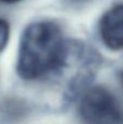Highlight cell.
<instances>
[{
	"label": "cell",
	"mask_w": 123,
	"mask_h": 124,
	"mask_svg": "<svg viewBox=\"0 0 123 124\" xmlns=\"http://www.w3.org/2000/svg\"><path fill=\"white\" fill-rule=\"evenodd\" d=\"M120 79H121V84H122V86H123V70H122L121 74H120Z\"/></svg>",
	"instance_id": "obj_7"
},
{
	"label": "cell",
	"mask_w": 123,
	"mask_h": 124,
	"mask_svg": "<svg viewBox=\"0 0 123 124\" xmlns=\"http://www.w3.org/2000/svg\"><path fill=\"white\" fill-rule=\"evenodd\" d=\"M68 41L61 28L51 21H39L24 30L19 45L16 71L26 81H33L60 70L65 61Z\"/></svg>",
	"instance_id": "obj_1"
},
{
	"label": "cell",
	"mask_w": 123,
	"mask_h": 124,
	"mask_svg": "<svg viewBox=\"0 0 123 124\" xmlns=\"http://www.w3.org/2000/svg\"><path fill=\"white\" fill-rule=\"evenodd\" d=\"M99 34L104 45L110 50L123 49V4L112 7L102 15Z\"/></svg>",
	"instance_id": "obj_3"
},
{
	"label": "cell",
	"mask_w": 123,
	"mask_h": 124,
	"mask_svg": "<svg viewBox=\"0 0 123 124\" xmlns=\"http://www.w3.org/2000/svg\"><path fill=\"white\" fill-rule=\"evenodd\" d=\"M22 0H0V2H3V3H8V4H11V3H16V2H20Z\"/></svg>",
	"instance_id": "obj_5"
},
{
	"label": "cell",
	"mask_w": 123,
	"mask_h": 124,
	"mask_svg": "<svg viewBox=\"0 0 123 124\" xmlns=\"http://www.w3.org/2000/svg\"><path fill=\"white\" fill-rule=\"evenodd\" d=\"M80 114L86 124H120L123 109L115 96L101 86L87 89L80 103Z\"/></svg>",
	"instance_id": "obj_2"
},
{
	"label": "cell",
	"mask_w": 123,
	"mask_h": 124,
	"mask_svg": "<svg viewBox=\"0 0 123 124\" xmlns=\"http://www.w3.org/2000/svg\"><path fill=\"white\" fill-rule=\"evenodd\" d=\"M10 36V26L8 22L0 19V52L6 48Z\"/></svg>",
	"instance_id": "obj_4"
},
{
	"label": "cell",
	"mask_w": 123,
	"mask_h": 124,
	"mask_svg": "<svg viewBox=\"0 0 123 124\" xmlns=\"http://www.w3.org/2000/svg\"><path fill=\"white\" fill-rule=\"evenodd\" d=\"M69 1H72V2H86V1H89V0H69Z\"/></svg>",
	"instance_id": "obj_6"
}]
</instances>
